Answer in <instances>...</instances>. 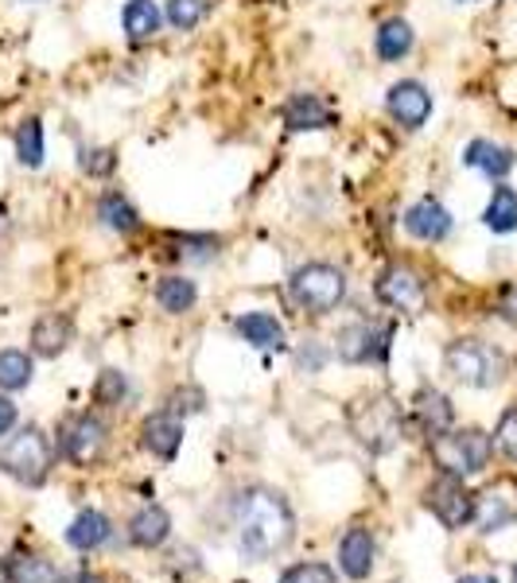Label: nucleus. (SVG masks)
Returning a JSON list of instances; mask_svg holds the SVG:
<instances>
[{"label":"nucleus","mask_w":517,"mask_h":583,"mask_svg":"<svg viewBox=\"0 0 517 583\" xmlns=\"http://www.w3.org/2000/svg\"><path fill=\"white\" fill-rule=\"evenodd\" d=\"M238 530H241V553L249 561H269L285 553L292 541V510L269 486H249L238 498Z\"/></svg>","instance_id":"obj_1"},{"label":"nucleus","mask_w":517,"mask_h":583,"mask_svg":"<svg viewBox=\"0 0 517 583\" xmlns=\"http://www.w3.org/2000/svg\"><path fill=\"white\" fill-rule=\"evenodd\" d=\"M347 421H350V432L358 436V444L370 447V452H378V455L397 447V439H401V432H405L401 405H397L389 393H374V397L355 401Z\"/></svg>","instance_id":"obj_2"},{"label":"nucleus","mask_w":517,"mask_h":583,"mask_svg":"<svg viewBox=\"0 0 517 583\" xmlns=\"http://www.w3.org/2000/svg\"><path fill=\"white\" fill-rule=\"evenodd\" d=\"M288 296L300 312L308 315H331L347 299V273L339 265L308 261L288 277Z\"/></svg>","instance_id":"obj_3"},{"label":"nucleus","mask_w":517,"mask_h":583,"mask_svg":"<svg viewBox=\"0 0 517 583\" xmlns=\"http://www.w3.org/2000/svg\"><path fill=\"white\" fill-rule=\"evenodd\" d=\"M444 369L456 377L459 385L471 389H490L506 377V354L498 346L483 343V338H456L444 350Z\"/></svg>","instance_id":"obj_4"},{"label":"nucleus","mask_w":517,"mask_h":583,"mask_svg":"<svg viewBox=\"0 0 517 583\" xmlns=\"http://www.w3.org/2000/svg\"><path fill=\"white\" fill-rule=\"evenodd\" d=\"M428 452H433L436 467H440L448 478H467V475L487 471L495 444H490V436L479 428H464V432L448 428V432H440V436H433Z\"/></svg>","instance_id":"obj_5"},{"label":"nucleus","mask_w":517,"mask_h":583,"mask_svg":"<svg viewBox=\"0 0 517 583\" xmlns=\"http://www.w3.org/2000/svg\"><path fill=\"white\" fill-rule=\"evenodd\" d=\"M51 463H54V447L39 428L16 432V436L4 444V452H0V471L12 475L16 483H23V486L43 483V478L51 475Z\"/></svg>","instance_id":"obj_6"},{"label":"nucleus","mask_w":517,"mask_h":583,"mask_svg":"<svg viewBox=\"0 0 517 583\" xmlns=\"http://www.w3.org/2000/svg\"><path fill=\"white\" fill-rule=\"evenodd\" d=\"M389 338H394V323H370L358 319L347 323L335 338V350L350 366H366V362H386L389 358Z\"/></svg>","instance_id":"obj_7"},{"label":"nucleus","mask_w":517,"mask_h":583,"mask_svg":"<svg viewBox=\"0 0 517 583\" xmlns=\"http://www.w3.org/2000/svg\"><path fill=\"white\" fill-rule=\"evenodd\" d=\"M374 296H378L389 312L417 315L420 307H425V299H428V288H425V280H420V273L412 269V265L394 261V265H386V269L378 273V280H374Z\"/></svg>","instance_id":"obj_8"},{"label":"nucleus","mask_w":517,"mask_h":583,"mask_svg":"<svg viewBox=\"0 0 517 583\" xmlns=\"http://www.w3.org/2000/svg\"><path fill=\"white\" fill-rule=\"evenodd\" d=\"M106 439H109V428L98 421L93 413H78V416H67L59 428V447L70 463L78 467H90V463L101 460L106 452Z\"/></svg>","instance_id":"obj_9"},{"label":"nucleus","mask_w":517,"mask_h":583,"mask_svg":"<svg viewBox=\"0 0 517 583\" xmlns=\"http://www.w3.org/2000/svg\"><path fill=\"white\" fill-rule=\"evenodd\" d=\"M433 90H428L420 78H401L386 90V113L394 125H401L405 132H417L433 117Z\"/></svg>","instance_id":"obj_10"},{"label":"nucleus","mask_w":517,"mask_h":583,"mask_svg":"<svg viewBox=\"0 0 517 583\" xmlns=\"http://www.w3.org/2000/svg\"><path fill=\"white\" fill-rule=\"evenodd\" d=\"M401 226H405V234H409V238L425 241V246H440V241L451 234V226H456V218H451V210L444 207L440 199L425 195V199H417L409 210H405Z\"/></svg>","instance_id":"obj_11"},{"label":"nucleus","mask_w":517,"mask_h":583,"mask_svg":"<svg viewBox=\"0 0 517 583\" xmlns=\"http://www.w3.org/2000/svg\"><path fill=\"white\" fill-rule=\"evenodd\" d=\"M280 121H285L288 132H327L339 125V117H335V109L319 93L300 90L280 106Z\"/></svg>","instance_id":"obj_12"},{"label":"nucleus","mask_w":517,"mask_h":583,"mask_svg":"<svg viewBox=\"0 0 517 583\" xmlns=\"http://www.w3.org/2000/svg\"><path fill=\"white\" fill-rule=\"evenodd\" d=\"M425 502L448 530H464L475 522V494H467L459 478H444V483L428 486Z\"/></svg>","instance_id":"obj_13"},{"label":"nucleus","mask_w":517,"mask_h":583,"mask_svg":"<svg viewBox=\"0 0 517 583\" xmlns=\"http://www.w3.org/2000/svg\"><path fill=\"white\" fill-rule=\"evenodd\" d=\"M93 215H98V223L106 226V230L121 234V238H132V234L145 230V218H140V210L132 207L129 195L117 191V187H109V191L98 195V202H93Z\"/></svg>","instance_id":"obj_14"},{"label":"nucleus","mask_w":517,"mask_h":583,"mask_svg":"<svg viewBox=\"0 0 517 583\" xmlns=\"http://www.w3.org/2000/svg\"><path fill=\"white\" fill-rule=\"evenodd\" d=\"M464 164L467 168H475V171H483L487 179H495V184H506V176L517 168V156H514V148L479 137V140H471V145L464 148Z\"/></svg>","instance_id":"obj_15"},{"label":"nucleus","mask_w":517,"mask_h":583,"mask_svg":"<svg viewBox=\"0 0 517 583\" xmlns=\"http://www.w3.org/2000/svg\"><path fill=\"white\" fill-rule=\"evenodd\" d=\"M517 517V498H514V486L498 483L490 486V491H483L479 498H475V525H479L483 533H498L506 530Z\"/></svg>","instance_id":"obj_16"},{"label":"nucleus","mask_w":517,"mask_h":583,"mask_svg":"<svg viewBox=\"0 0 517 583\" xmlns=\"http://www.w3.org/2000/svg\"><path fill=\"white\" fill-rule=\"evenodd\" d=\"M409 416H412V424H417V428L433 439V436H440V432L451 428L456 408H451V401L444 397L440 389H420L417 397H412V405H409Z\"/></svg>","instance_id":"obj_17"},{"label":"nucleus","mask_w":517,"mask_h":583,"mask_svg":"<svg viewBox=\"0 0 517 583\" xmlns=\"http://www.w3.org/2000/svg\"><path fill=\"white\" fill-rule=\"evenodd\" d=\"M140 436H145V447L156 460H176L179 444H183V421H179L171 408H160V413H152L145 421Z\"/></svg>","instance_id":"obj_18"},{"label":"nucleus","mask_w":517,"mask_h":583,"mask_svg":"<svg viewBox=\"0 0 517 583\" xmlns=\"http://www.w3.org/2000/svg\"><path fill=\"white\" fill-rule=\"evenodd\" d=\"M412 47H417V31H412V23L405 16H389L374 31V55L381 62H405L412 55Z\"/></svg>","instance_id":"obj_19"},{"label":"nucleus","mask_w":517,"mask_h":583,"mask_svg":"<svg viewBox=\"0 0 517 583\" xmlns=\"http://www.w3.org/2000/svg\"><path fill=\"white\" fill-rule=\"evenodd\" d=\"M163 28V8L156 0H125L121 8V31L132 47L152 43Z\"/></svg>","instance_id":"obj_20"},{"label":"nucleus","mask_w":517,"mask_h":583,"mask_svg":"<svg viewBox=\"0 0 517 583\" xmlns=\"http://www.w3.org/2000/svg\"><path fill=\"white\" fill-rule=\"evenodd\" d=\"M238 335L246 338L249 346L257 350H285L288 335H285V323L269 312H246L238 315Z\"/></svg>","instance_id":"obj_21"},{"label":"nucleus","mask_w":517,"mask_h":583,"mask_svg":"<svg viewBox=\"0 0 517 583\" xmlns=\"http://www.w3.org/2000/svg\"><path fill=\"white\" fill-rule=\"evenodd\" d=\"M70 335H74V323L59 312H47L39 315L36 327H31V350H36L39 358H59V354L67 350Z\"/></svg>","instance_id":"obj_22"},{"label":"nucleus","mask_w":517,"mask_h":583,"mask_svg":"<svg viewBox=\"0 0 517 583\" xmlns=\"http://www.w3.org/2000/svg\"><path fill=\"white\" fill-rule=\"evenodd\" d=\"M222 254L218 234H168V257L183 265H210Z\"/></svg>","instance_id":"obj_23"},{"label":"nucleus","mask_w":517,"mask_h":583,"mask_svg":"<svg viewBox=\"0 0 517 583\" xmlns=\"http://www.w3.org/2000/svg\"><path fill=\"white\" fill-rule=\"evenodd\" d=\"M339 569L347 572L350 580H366L374 572V537L370 530L355 525V530L342 537L339 545Z\"/></svg>","instance_id":"obj_24"},{"label":"nucleus","mask_w":517,"mask_h":583,"mask_svg":"<svg viewBox=\"0 0 517 583\" xmlns=\"http://www.w3.org/2000/svg\"><path fill=\"white\" fill-rule=\"evenodd\" d=\"M156 304L168 315H187L195 304H199V285L183 273H171V277L156 280Z\"/></svg>","instance_id":"obj_25"},{"label":"nucleus","mask_w":517,"mask_h":583,"mask_svg":"<svg viewBox=\"0 0 517 583\" xmlns=\"http://www.w3.org/2000/svg\"><path fill=\"white\" fill-rule=\"evenodd\" d=\"M12 148H16V160H20V168H28V171L43 168V156H47L43 121H39V117H23V121L16 125Z\"/></svg>","instance_id":"obj_26"},{"label":"nucleus","mask_w":517,"mask_h":583,"mask_svg":"<svg viewBox=\"0 0 517 583\" xmlns=\"http://www.w3.org/2000/svg\"><path fill=\"white\" fill-rule=\"evenodd\" d=\"M109 533H113V525H109L106 514H98V510H86V514L74 517V525L67 530V541L78 549V553H93V549H101L109 541Z\"/></svg>","instance_id":"obj_27"},{"label":"nucleus","mask_w":517,"mask_h":583,"mask_svg":"<svg viewBox=\"0 0 517 583\" xmlns=\"http://www.w3.org/2000/svg\"><path fill=\"white\" fill-rule=\"evenodd\" d=\"M168 533H171V517L163 514L160 506H145L129 522V537H132V545H140V549H160L163 541H168Z\"/></svg>","instance_id":"obj_28"},{"label":"nucleus","mask_w":517,"mask_h":583,"mask_svg":"<svg viewBox=\"0 0 517 583\" xmlns=\"http://www.w3.org/2000/svg\"><path fill=\"white\" fill-rule=\"evenodd\" d=\"M0 583H59V572L36 553H12L4 561V580Z\"/></svg>","instance_id":"obj_29"},{"label":"nucleus","mask_w":517,"mask_h":583,"mask_svg":"<svg viewBox=\"0 0 517 583\" xmlns=\"http://www.w3.org/2000/svg\"><path fill=\"white\" fill-rule=\"evenodd\" d=\"M483 223H487V230H495V234L517 230V191L514 187L498 184L495 191H490V202H487V210H483Z\"/></svg>","instance_id":"obj_30"},{"label":"nucleus","mask_w":517,"mask_h":583,"mask_svg":"<svg viewBox=\"0 0 517 583\" xmlns=\"http://www.w3.org/2000/svg\"><path fill=\"white\" fill-rule=\"evenodd\" d=\"M210 16V0H163V23L176 31H195Z\"/></svg>","instance_id":"obj_31"},{"label":"nucleus","mask_w":517,"mask_h":583,"mask_svg":"<svg viewBox=\"0 0 517 583\" xmlns=\"http://www.w3.org/2000/svg\"><path fill=\"white\" fill-rule=\"evenodd\" d=\"M31 385V358L16 346L0 350V389L16 393V389H28Z\"/></svg>","instance_id":"obj_32"},{"label":"nucleus","mask_w":517,"mask_h":583,"mask_svg":"<svg viewBox=\"0 0 517 583\" xmlns=\"http://www.w3.org/2000/svg\"><path fill=\"white\" fill-rule=\"evenodd\" d=\"M78 168L90 179H109L117 171V148L106 145H78Z\"/></svg>","instance_id":"obj_33"},{"label":"nucleus","mask_w":517,"mask_h":583,"mask_svg":"<svg viewBox=\"0 0 517 583\" xmlns=\"http://www.w3.org/2000/svg\"><path fill=\"white\" fill-rule=\"evenodd\" d=\"M129 397V377L121 369H101L98 382H93V405L101 408H113Z\"/></svg>","instance_id":"obj_34"},{"label":"nucleus","mask_w":517,"mask_h":583,"mask_svg":"<svg viewBox=\"0 0 517 583\" xmlns=\"http://www.w3.org/2000/svg\"><path fill=\"white\" fill-rule=\"evenodd\" d=\"M495 444H498V452H503L506 460L517 463V408L503 413V421H498V432H495Z\"/></svg>","instance_id":"obj_35"},{"label":"nucleus","mask_w":517,"mask_h":583,"mask_svg":"<svg viewBox=\"0 0 517 583\" xmlns=\"http://www.w3.org/2000/svg\"><path fill=\"white\" fill-rule=\"evenodd\" d=\"M280 583H335V572L327 564H296L280 576Z\"/></svg>","instance_id":"obj_36"},{"label":"nucleus","mask_w":517,"mask_h":583,"mask_svg":"<svg viewBox=\"0 0 517 583\" xmlns=\"http://www.w3.org/2000/svg\"><path fill=\"white\" fill-rule=\"evenodd\" d=\"M16 416H20V413H16V405H12V401H8V397H0V436H8V432L16 428Z\"/></svg>","instance_id":"obj_37"},{"label":"nucleus","mask_w":517,"mask_h":583,"mask_svg":"<svg viewBox=\"0 0 517 583\" xmlns=\"http://www.w3.org/2000/svg\"><path fill=\"white\" fill-rule=\"evenodd\" d=\"M459 583H498V580L495 576H464Z\"/></svg>","instance_id":"obj_38"},{"label":"nucleus","mask_w":517,"mask_h":583,"mask_svg":"<svg viewBox=\"0 0 517 583\" xmlns=\"http://www.w3.org/2000/svg\"><path fill=\"white\" fill-rule=\"evenodd\" d=\"M4 230H8V215H4V207H0V241H4Z\"/></svg>","instance_id":"obj_39"},{"label":"nucleus","mask_w":517,"mask_h":583,"mask_svg":"<svg viewBox=\"0 0 517 583\" xmlns=\"http://www.w3.org/2000/svg\"><path fill=\"white\" fill-rule=\"evenodd\" d=\"M23 4H47V0H23Z\"/></svg>","instance_id":"obj_40"},{"label":"nucleus","mask_w":517,"mask_h":583,"mask_svg":"<svg viewBox=\"0 0 517 583\" xmlns=\"http://www.w3.org/2000/svg\"><path fill=\"white\" fill-rule=\"evenodd\" d=\"M456 4H479V0H456Z\"/></svg>","instance_id":"obj_41"},{"label":"nucleus","mask_w":517,"mask_h":583,"mask_svg":"<svg viewBox=\"0 0 517 583\" xmlns=\"http://www.w3.org/2000/svg\"><path fill=\"white\" fill-rule=\"evenodd\" d=\"M514 583H517V569H514Z\"/></svg>","instance_id":"obj_42"}]
</instances>
